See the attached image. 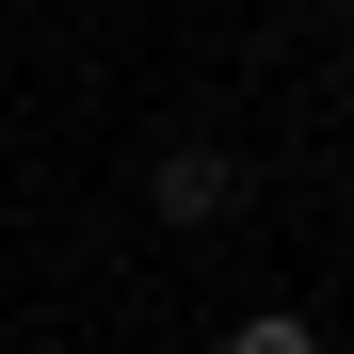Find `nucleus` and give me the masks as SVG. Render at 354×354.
<instances>
[{"instance_id":"f03ea898","label":"nucleus","mask_w":354,"mask_h":354,"mask_svg":"<svg viewBox=\"0 0 354 354\" xmlns=\"http://www.w3.org/2000/svg\"><path fill=\"white\" fill-rule=\"evenodd\" d=\"M225 354H322V338L290 322V306H258V322H225Z\"/></svg>"},{"instance_id":"f257e3e1","label":"nucleus","mask_w":354,"mask_h":354,"mask_svg":"<svg viewBox=\"0 0 354 354\" xmlns=\"http://www.w3.org/2000/svg\"><path fill=\"white\" fill-rule=\"evenodd\" d=\"M209 209H242V161L177 145V161H161V225H209Z\"/></svg>"}]
</instances>
